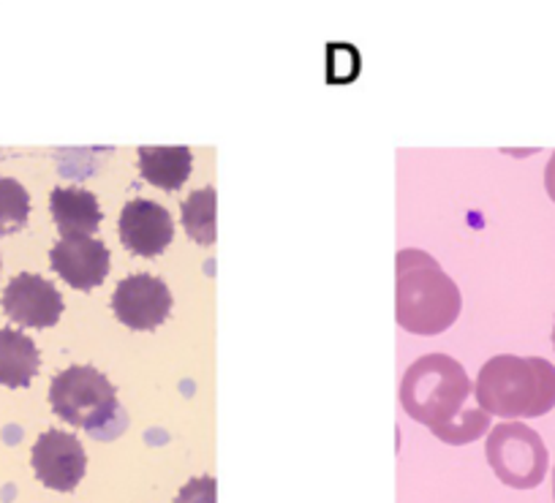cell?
<instances>
[{
    "instance_id": "obj_1",
    "label": "cell",
    "mask_w": 555,
    "mask_h": 503,
    "mask_svg": "<svg viewBox=\"0 0 555 503\" xmlns=\"http://www.w3.org/2000/svg\"><path fill=\"white\" fill-rule=\"evenodd\" d=\"M474 384L457 360L447 354L420 357L400 382V405L439 441L463 447L490 430V414L466 409Z\"/></svg>"
},
{
    "instance_id": "obj_2",
    "label": "cell",
    "mask_w": 555,
    "mask_h": 503,
    "mask_svg": "<svg viewBox=\"0 0 555 503\" xmlns=\"http://www.w3.org/2000/svg\"><path fill=\"white\" fill-rule=\"evenodd\" d=\"M461 288L425 250L403 248L395 256V319L411 335H441L457 321Z\"/></svg>"
},
{
    "instance_id": "obj_3",
    "label": "cell",
    "mask_w": 555,
    "mask_h": 503,
    "mask_svg": "<svg viewBox=\"0 0 555 503\" xmlns=\"http://www.w3.org/2000/svg\"><path fill=\"white\" fill-rule=\"evenodd\" d=\"M474 398L490 416L537 420L555 409V365L542 357L499 354L479 371Z\"/></svg>"
},
{
    "instance_id": "obj_4",
    "label": "cell",
    "mask_w": 555,
    "mask_h": 503,
    "mask_svg": "<svg viewBox=\"0 0 555 503\" xmlns=\"http://www.w3.org/2000/svg\"><path fill=\"white\" fill-rule=\"evenodd\" d=\"M50 405L63 422L95 436L120 416L115 384L90 365H74L57 373L50 387Z\"/></svg>"
},
{
    "instance_id": "obj_5",
    "label": "cell",
    "mask_w": 555,
    "mask_h": 503,
    "mask_svg": "<svg viewBox=\"0 0 555 503\" xmlns=\"http://www.w3.org/2000/svg\"><path fill=\"white\" fill-rule=\"evenodd\" d=\"M488 463L506 487L515 490H533L547 476V447L522 422H504L495 425L488 436Z\"/></svg>"
},
{
    "instance_id": "obj_6",
    "label": "cell",
    "mask_w": 555,
    "mask_h": 503,
    "mask_svg": "<svg viewBox=\"0 0 555 503\" xmlns=\"http://www.w3.org/2000/svg\"><path fill=\"white\" fill-rule=\"evenodd\" d=\"M112 310L128 330L153 332L172 313V292L162 278L147 272L128 275L112 294Z\"/></svg>"
},
{
    "instance_id": "obj_7",
    "label": "cell",
    "mask_w": 555,
    "mask_h": 503,
    "mask_svg": "<svg viewBox=\"0 0 555 503\" xmlns=\"http://www.w3.org/2000/svg\"><path fill=\"white\" fill-rule=\"evenodd\" d=\"M30 463H34L36 479L41 485L55 492H72L82 481L85 468H88V454H85L79 438L72 433L47 430L36 441Z\"/></svg>"
},
{
    "instance_id": "obj_8",
    "label": "cell",
    "mask_w": 555,
    "mask_h": 503,
    "mask_svg": "<svg viewBox=\"0 0 555 503\" xmlns=\"http://www.w3.org/2000/svg\"><path fill=\"white\" fill-rule=\"evenodd\" d=\"M50 265L77 292H93L109 275V248L93 234H63L50 250Z\"/></svg>"
},
{
    "instance_id": "obj_9",
    "label": "cell",
    "mask_w": 555,
    "mask_h": 503,
    "mask_svg": "<svg viewBox=\"0 0 555 503\" xmlns=\"http://www.w3.org/2000/svg\"><path fill=\"white\" fill-rule=\"evenodd\" d=\"M0 305L14 324L28 326V330H50L63 315V297L55 283L34 272L12 278Z\"/></svg>"
},
{
    "instance_id": "obj_10",
    "label": "cell",
    "mask_w": 555,
    "mask_h": 503,
    "mask_svg": "<svg viewBox=\"0 0 555 503\" xmlns=\"http://www.w3.org/2000/svg\"><path fill=\"white\" fill-rule=\"evenodd\" d=\"M120 243L131 250L133 256L156 259L169 248L175 237V223L167 207L151 199H133L120 210Z\"/></svg>"
},
{
    "instance_id": "obj_11",
    "label": "cell",
    "mask_w": 555,
    "mask_h": 503,
    "mask_svg": "<svg viewBox=\"0 0 555 503\" xmlns=\"http://www.w3.org/2000/svg\"><path fill=\"white\" fill-rule=\"evenodd\" d=\"M137 155L139 175L162 191L183 189L194 169V155L183 144L178 147H151L147 144V147H139Z\"/></svg>"
},
{
    "instance_id": "obj_12",
    "label": "cell",
    "mask_w": 555,
    "mask_h": 503,
    "mask_svg": "<svg viewBox=\"0 0 555 503\" xmlns=\"http://www.w3.org/2000/svg\"><path fill=\"white\" fill-rule=\"evenodd\" d=\"M41 367L39 349L20 330H0V384L9 389H25Z\"/></svg>"
},
{
    "instance_id": "obj_13",
    "label": "cell",
    "mask_w": 555,
    "mask_h": 503,
    "mask_svg": "<svg viewBox=\"0 0 555 503\" xmlns=\"http://www.w3.org/2000/svg\"><path fill=\"white\" fill-rule=\"evenodd\" d=\"M50 210L61 234H93L101 227L99 199L85 189H55Z\"/></svg>"
},
{
    "instance_id": "obj_14",
    "label": "cell",
    "mask_w": 555,
    "mask_h": 503,
    "mask_svg": "<svg viewBox=\"0 0 555 503\" xmlns=\"http://www.w3.org/2000/svg\"><path fill=\"white\" fill-rule=\"evenodd\" d=\"M216 189H199L183 202V229L194 243L212 245L218 240L216 227Z\"/></svg>"
},
{
    "instance_id": "obj_15",
    "label": "cell",
    "mask_w": 555,
    "mask_h": 503,
    "mask_svg": "<svg viewBox=\"0 0 555 503\" xmlns=\"http://www.w3.org/2000/svg\"><path fill=\"white\" fill-rule=\"evenodd\" d=\"M30 196L23 183L12 178H0V237L17 234L28 227Z\"/></svg>"
},
{
    "instance_id": "obj_16",
    "label": "cell",
    "mask_w": 555,
    "mask_h": 503,
    "mask_svg": "<svg viewBox=\"0 0 555 503\" xmlns=\"http://www.w3.org/2000/svg\"><path fill=\"white\" fill-rule=\"evenodd\" d=\"M218 495V481L212 476H199L191 479L183 490L178 492L175 503H216Z\"/></svg>"
},
{
    "instance_id": "obj_17",
    "label": "cell",
    "mask_w": 555,
    "mask_h": 503,
    "mask_svg": "<svg viewBox=\"0 0 555 503\" xmlns=\"http://www.w3.org/2000/svg\"><path fill=\"white\" fill-rule=\"evenodd\" d=\"M544 189H547V196L555 202V153L550 155V164L544 166Z\"/></svg>"
},
{
    "instance_id": "obj_18",
    "label": "cell",
    "mask_w": 555,
    "mask_h": 503,
    "mask_svg": "<svg viewBox=\"0 0 555 503\" xmlns=\"http://www.w3.org/2000/svg\"><path fill=\"white\" fill-rule=\"evenodd\" d=\"M553 498H555V470H553Z\"/></svg>"
},
{
    "instance_id": "obj_19",
    "label": "cell",
    "mask_w": 555,
    "mask_h": 503,
    "mask_svg": "<svg viewBox=\"0 0 555 503\" xmlns=\"http://www.w3.org/2000/svg\"><path fill=\"white\" fill-rule=\"evenodd\" d=\"M553 349H555V326H553Z\"/></svg>"
}]
</instances>
